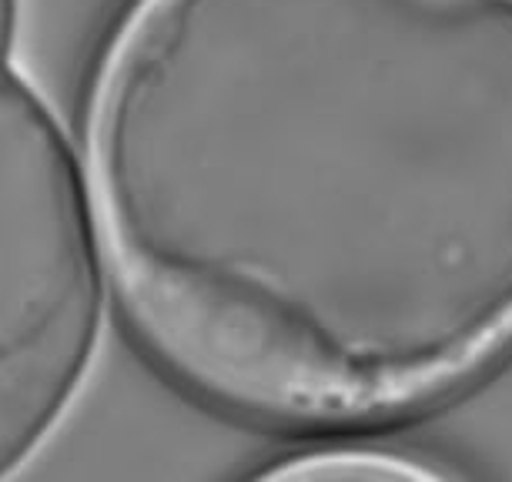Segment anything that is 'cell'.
<instances>
[{
  "label": "cell",
  "instance_id": "obj_2",
  "mask_svg": "<svg viewBox=\"0 0 512 482\" xmlns=\"http://www.w3.org/2000/svg\"><path fill=\"white\" fill-rule=\"evenodd\" d=\"M101 318L104 255L88 185L57 118L0 61V476L71 409Z\"/></svg>",
  "mask_w": 512,
  "mask_h": 482
},
{
  "label": "cell",
  "instance_id": "obj_3",
  "mask_svg": "<svg viewBox=\"0 0 512 482\" xmlns=\"http://www.w3.org/2000/svg\"><path fill=\"white\" fill-rule=\"evenodd\" d=\"M265 476L272 479H429L436 476L412 456H399L389 449L375 446H322L312 452H298L285 456L282 466L268 469Z\"/></svg>",
  "mask_w": 512,
  "mask_h": 482
},
{
  "label": "cell",
  "instance_id": "obj_4",
  "mask_svg": "<svg viewBox=\"0 0 512 482\" xmlns=\"http://www.w3.org/2000/svg\"><path fill=\"white\" fill-rule=\"evenodd\" d=\"M17 31V0H0V61H7Z\"/></svg>",
  "mask_w": 512,
  "mask_h": 482
},
{
  "label": "cell",
  "instance_id": "obj_1",
  "mask_svg": "<svg viewBox=\"0 0 512 482\" xmlns=\"http://www.w3.org/2000/svg\"><path fill=\"white\" fill-rule=\"evenodd\" d=\"M84 185L131 332L201 402L452 399L512 355V0H128Z\"/></svg>",
  "mask_w": 512,
  "mask_h": 482
}]
</instances>
